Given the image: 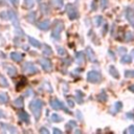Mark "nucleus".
Returning <instances> with one entry per match:
<instances>
[{"instance_id":"f257e3e1","label":"nucleus","mask_w":134,"mask_h":134,"mask_svg":"<svg viewBox=\"0 0 134 134\" xmlns=\"http://www.w3.org/2000/svg\"><path fill=\"white\" fill-rule=\"evenodd\" d=\"M42 107H43V102L41 99H34L30 102L29 104V108L32 111L36 120H39L40 116H41V111H42Z\"/></svg>"},{"instance_id":"f03ea898","label":"nucleus","mask_w":134,"mask_h":134,"mask_svg":"<svg viewBox=\"0 0 134 134\" xmlns=\"http://www.w3.org/2000/svg\"><path fill=\"white\" fill-rule=\"evenodd\" d=\"M65 10H66V13H67V15H68L70 20H74V19H76L79 17V13L76 10V7L73 4H71V3L66 5Z\"/></svg>"},{"instance_id":"7ed1b4c3","label":"nucleus","mask_w":134,"mask_h":134,"mask_svg":"<svg viewBox=\"0 0 134 134\" xmlns=\"http://www.w3.org/2000/svg\"><path fill=\"white\" fill-rule=\"evenodd\" d=\"M6 14H7V19H8L9 21L13 22L14 26H15L17 29L20 28V22H19L18 16H17V14L15 13V10H13V9H8V10L6 12Z\"/></svg>"},{"instance_id":"20e7f679","label":"nucleus","mask_w":134,"mask_h":134,"mask_svg":"<svg viewBox=\"0 0 134 134\" xmlns=\"http://www.w3.org/2000/svg\"><path fill=\"white\" fill-rule=\"evenodd\" d=\"M63 28H64V25H63V22H59V21H57L55 22V24L53 25V27H52V32H51V37L52 38H54V39H59L60 38V34H61V31L63 30Z\"/></svg>"},{"instance_id":"39448f33","label":"nucleus","mask_w":134,"mask_h":134,"mask_svg":"<svg viewBox=\"0 0 134 134\" xmlns=\"http://www.w3.org/2000/svg\"><path fill=\"white\" fill-rule=\"evenodd\" d=\"M87 80L88 82L90 83H99L100 80H102V75L98 71H95V70H92V71H89L88 74H87Z\"/></svg>"},{"instance_id":"423d86ee","label":"nucleus","mask_w":134,"mask_h":134,"mask_svg":"<svg viewBox=\"0 0 134 134\" xmlns=\"http://www.w3.org/2000/svg\"><path fill=\"white\" fill-rule=\"evenodd\" d=\"M22 70L25 72V73H29V74H32V73H38V68L36 67L35 64H32L31 62H26L25 64H23L22 66Z\"/></svg>"},{"instance_id":"0eeeda50","label":"nucleus","mask_w":134,"mask_h":134,"mask_svg":"<svg viewBox=\"0 0 134 134\" xmlns=\"http://www.w3.org/2000/svg\"><path fill=\"white\" fill-rule=\"evenodd\" d=\"M49 105H50V107L52 108V109H54V110H60V109H62V110H64L65 112H67V113H70V111L69 110H67V108L63 105V103L61 102V100H59V99H50V102H49Z\"/></svg>"},{"instance_id":"6e6552de","label":"nucleus","mask_w":134,"mask_h":134,"mask_svg":"<svg viewBox=\"0 0 134 134\" xmlns=\"http://www.w3.org/2000/svg\"><path fill=\"white\" fill-rule=\"evenodd\" d=\"M126 17H127V20L130 22V24L134 27V12L132 8L128 7L126 9Z\"/></svg>"},{"instance_id":"1a4fd4ad","label":"nucleus","mask_w":134,"mask_h":134,"mask_svg":"<svg viewBox=\"0 0 134 134\" xmlns=\"http://www.w3.org/2000/svg\"><path fill=\"white\" fill-rule=\"evenodd\" d=\"M40 64L42 65V68L45 71H50L51 70V63H50V61L48 59H45V58L41 59L40 60Z\"/></svg>"},{"instance_id":"9d476101","label":"nucleus","mask_w":134,"mask_h":134,"mask_svg":"<svg viewBox=\"0 0 134 134\" xmlns=\"http://www.w3.org/2000/svg\"><path fill=\"white\" fill-rule=\"evenodd\" d=\"M10 59L17 63H20L22 60H23V54L19 51H15V52H12L10 53Z\"/></svg>"},{"instance_id":"9b49d317","label":"nucleus","mask_w":134,"mask_h":134,"mask_svg":"<svg viewBox=\"0 0 134 134\" xmlns=\"http://www.w3.org/2000/svg\"><path fill=\"white\" fill-rule=\"evenodd\" d=\"M50 27V22L48 20H44L40 23H38V28L41 30H48Z\"/></svg>"},{"instance_id":"f8f14e48","label":"nucleus","mask_w":134,"mask_h":134,"mask_svg":"<svg viewBox=\"0 0 134 134\" xmlns=\"http://www.w3.org/2000/svg\"><path fill=\"white\" fill-rule=\"evenodd\" d=\"M75 62L79 65H81L85 62V54H84L83 51H79V52L75 53Z\"/></svg>"},{"instance_id":"ddd939ff","label":"nucleus","mask_w":134,"mask_h":134,"mask_svg":"<svg viewBox=\"0 0 134 134\" xmlns=\"http://www.w3.org/2000/svg\"><path fill=\"white\" fill-rule=\"evenodd\" d=\"M18 116H19V118H20V120H22V121H24V122H26V124H28L29 122V115L25 112V111H19L18 112Z\"/></svg>"},{"instance_id":"4468645a","label":"nucleus","mask_w":134,"mask_h":134,"mask_svg":"<svg viewBox=\"0 0 134 134\" xmlns=\"http://www.w3.org/2000/svg\"><path fill=\"white\" fill-rule=\"evenodd\" d=\"M86 53H87L88 59H89L91 62H96V57H95L93 50H92L90 47H87V48H86Z\"/></svg>"},{"instance_id":"2eb2a0df","label":"nucleus","mask_w":134,"mask_h":134,"mask_svg":"<svg viewBox=\"0 0 134 134\" xmlns=\"http://www.w3.org/2000/svg\"><path fill=\"white\" fill-rule=\"evenodd\" d=\"M122 108V104L120 103V102H116L114 105H113V107H112V110H111V113L112 114H116L117 112H119L120 111V109Z\"/></svg>"},{"instance_id":"dca6fc26","label":"nucleus","mask_w":134,"mask_h":134,"mask_svg":"<svg viewBox=\"0 0 134 134\" xmlns=\"http://www.w3.org/2000/svg\"><path fill=\"white\" fill-rule=\"evenodd\" d=\"M0 126H1V128H2V129L6 130V131H8V132H10V133H16V132H17V129H16L15 127L10 126V125H6V124L1 122V124H0Z\"/></svg>"},{"instance_id":"f3484780","label":"nucleus","mask_w":134,"mask_h":134,"mask_svg":"<svg viewBox=\"0 0 134 134\" xmlns=\"http://www.w3.org/2000/svg\"><path fill=\"white\" fill-rule=\"evenodd\" d=\"M6 71H7V73H8L9 76H15L17 74V68L15 66H13V65L6 66Z\"/></svg>"},{"instance_id":"a211bd4d","label":"nucleus","mask_w":134,"mask_h":134,"mask_svg":"<svg viewBox=\"0 0 134 134\" xmlns=\"http://www.w3.org/2000/svg\"><path fill=\"white\" fill-rule=\"evenodd\" d=\"M75 100H76L79 104H83L84 94H83L82 91H80V90H76V91H75Z\"/></svg>"},{"instance_id":"6ab92c4d","label":"nucleus","mask_w":134,"mask_h":134,"mask_svg":"<svg viewBox=\"0 0 134 134\" xmlns=\"http://www.w3.org/2000/svg\"><path fill=\"white\" fill-rule=\"evenodd\" d=\"M42 52H43V54H45V55H50V54H52V49H51V47L48 46L47 44H44V45H43Z\"/></svg>"},{"instance_id":"aec40b11","label":"nucleus","mask_w":134,"mask_h":134,"mask_svg":"<svg viewBox=\"0 0 134 134\" xmlns=\"http://www.w3.org/2000/svg\"><path fill=\"white\" fill-rule=\"evenodd\" d=\"M26 20H27L29 23L34 24V23L36 22V13H35V12H30V13L26 16Z\"/></svg>"},{"instance_id":"412c9836","label":"nucleus","mask_w":134,"mask_h":134,"mask_svg":"<svg viewBox=\"0 0 134 134\" xmlns=\"http://www.w3.org/2000/svg\"><path fill=\"white\" fill-rule=\"evenodd\" d=\"M28 41H29V43H30L34 47H36V48L41 47V43H40L38 40H36L35 38H32V37H28Z\"/></svg>"},{"instance_id":"4be33fe9","label":"nucleus","mask_w":134,"mask_h":134,"mask_svg":"<svg viewBox=\"0 0 134 134\" xmlns=\"http://www.w3.org/2000/svg\"><path fill=\"white\" fill-rule=\"evenodd\" d=\"M109 72H110V74L113 77H115V79H118L119 77V73H118V71L116 70V68L114 66H110L109 67Z\"/></svg>"},{"instance_id":"5701e85b","label":"nucleus","mask_w":134,"mask_h":134,"mask_svg":"<svg viewBox=\"0 0 134 134\" xmlns=\"http://www.w3.org/2000/svg\"><path fill=\"white\" fill-rule=\"evenodd\" d=\"M40 8H41L42 14H44V15H47L50 12V8L48 7V4H46V3H42L41 6H40Z\"/></svg>"},{"instance_id":"b1692460","label":"nucleus","mask_w":134,"mask_h":134,"mask_svg":"<svg viewBox=\"0 0 134 134\" xmlns=\"http://www.w3.org/2000/svg\"><path fill=\"white\" fill-rule=\"evenodd\" d=\"M132 62V55L130 54V55H124L121 59H120V63L121 64H129V63H131Z\"/></svg>"},{"instance_id":"393cba45","label":"nucleus","mask_w":134,"mask_h":134,"mask_svg":"<svg viewBox=\"0 0 134 134\" xmlns=\"http://www.w3.org/2000/svg\"><path fill=\"white\" fill-rule=\"evenodd\" d=\"M50 119H51L52 121H54V122H60V121H62V120H63V117L54 113V114H52V115H51Z\"/></svg>"},{"instance_id":"a878e982","label":"nucleus","mask_w":134,"mask_h":134,"mask_svg":"<svg viewBox=\"0 0 134 134\" xmlns=\"http://www.w3.org/2000/svg\"><path fill=\"white\" fill-rule=\"evenodd\" d=\"M97 99H98L99 102H106V100H107V94H106V92H105V91H102V92L97 95Z\"/></svg>"},{"instance_id":"bb28decb","label":"nucleus","mask_w":134,"mask_h":134,"mask_svg":"<svg viewBox=\"0 0 134 134\" xmlns=\"http://www.w3.org/2000/svg\"><path fill=\"white\" fill-rule=\"evenodd\" d=\"M0 85L2 86V87H8V83H7V81H6V79L3 76V75H1L0 74Z\"/></svg>"},{"instance_id":"cd10ccee","label":"nucleus","mask_w":134,"mask_h":134,"mask_svg":"<svg viewBox=\"0 0 134 134\" xmlns=\"http://www.w3.org/2000/svg\"><path fill=\"white\" fill-rule=\"evenodd\" d=\"M24 5L27 8H32L35 5V1L34 0H24Z\"/></svg>"},{"instance_id":"c85d7f7f","label":"nucleus","mask_w":134,"mask_h":134,"mask_svg":"<svg viewBox=\"0 0 134 134\" xmlns=\"http://www.w3.org/2000/svg\"><path fill=\"white\" fill-rule=\"evenodd\" d=\"M94 22H95V25L96 26H100L102 23H103V17L102 16H96L94 18Z\"/></svg>"},{"instance_id":"c756f323","label":"nucleus","mask_w":134,"mask_h":134,"mask_svg":"<svg viewBox=\"0 0 134 134\" xmlns=\"http://www.w3.org/2000/svg\"><path fill=\"white\" fill-rule=\"evenodd\" d=\"M133 39H134L133 34L130 32V31H128V32L126 34V36H125V41H126V42H130V41H132Z\"/></svg>"},{"instance_id":"7c9ffc66","label":"nucleus","mask_w":134,"mask_h":134,"mask_svg":"<svg viewBox=\"0 0 134 134\" xmlns=\"http://www.w3.org/2000/svg\"><path fill=\"white\" fill-rule=\"evenodd\" d=\"M25 85H26V80H25V79H22V80L18 83V85L16 86V89H17V90H20V89H21L22 87H24Z\"/></svg>"},{"instance_id":"2f4dec72","label":"nucleus","mask_w":134,"mask_h":134,"mask_svg":"<svg viewBox=\"0 0 134 134\" xmlns=\"http://www.w3.org/2000/svg\"><path fill=\"white\" fill-rule=\"evenodd\" d=\"M22 99H23L22 97H18V98H16V99H15V102H14V103H15V105H16L17 107L21 108V107L23 106V100H22Z\"/></svg>"},{"instance_id":"473e14b6","label":"nucleus","mask_w":134,"mask_h":134,"mask_svg":"<svg viewBox=\"0 0 134 134\" xmlns=\"http://www.w3.org/2000/svg\"><path fill=\"white\" fill-rule=\"evenodd\" d=\"M74 127H76V122L74 121V120H70L67 125H66V129L69 131L71 128H74Z\"/></svg>"},{"instance_id":"72a5a7b5","label":"nucleus","mask_w":134,"mask_h":134,"mask_svg":"<svg viewBox=\"0 0 134 134\" xmlns=\"http://www.w3.org/2000/svg\"><path fill=\"white\" fill-rule=\"evenodd\" d=\"M125 76L126 77H134V70H127V71H125Z\"/></svg>"},{"instance_id":"f704fd0d","label":"nucleus","mask_w":134,"mask_h":134,"mask_svg":"<svg viewBox=\"0 0 134 134\" xmlns=\"http://www.w3.org/2000/svg\"><path fill=\"white\" fill-rule=\"evenodd\" d=\"M7 102L6 94H0V104H5Z\"/></svg>"},{"instance_id":"c9c22d12","label":"nucleus","mask_w":134,"mask_h":134,"mask_svg":"<svg viewBox=\"0 0 134 134\" xmlns=\"http://www.w3.org/2000/svg\"><path fill=\"white\" fill-rule=\"evenodd\" d=\"M108 6V0H100V7L105 9Z\"/></svg>"},{"instance_id":"e433bc0d","label":"nucleus","mask_w":134,"mask_h":134,"mask_svg":"<svg viewBox=\"0 0 134 134\" xmlns=\"http://www.w3.org/2000/svg\"><path fill=\"white\" fill-rule=\"evenodd\" d=\"M91 9H92V10L97 9V1H96V0H93V1H92V3H91Z\"/></svg>"},{"instance_id":"4c0bfd02","label":"nucleus","mask_w":134,"mask_h":134,"mask_svg":"<svg viewBox=\"0 0 134 134\" xmlns=\"http://www.w3.org/2000/svg\"><path fill=\"white\" fill-rule=\"evenodd\" d=\"M58 53H59L60 55H64V54L66 53V51H65V49H64L63 47H59V46H58Z\"/></svg>"},{"instance_id":"58836bf2","label":"nucleus","mask_w":134,"mask_h":134,"mask_svg":"<svg viewBox=\"0 0 134 134\" xmlns=\"http://www.w3.org/2000/svg\"><path fill=\"white\" fill-rule=\"evenodd\" d=\"M53 2L55 3V5L58 7H62L63 6V0H53Z\"/></svg>"},{"instance_id":"ea45409f","label":"nucleus","mask_w":134,"mask_h":134,"mask_svg":"<svg viewBox=\"0 0 134 134\" xmlns=\"http://www.w3.org/2000/svg\"><path fill=\"white\" fill-rule=\"evenodd\" d=\"M7 14H6V12H2V13H0V18L2 19V20H6L7 19Z\"/></svg>"},{"instance_id":"a19ab883","label":"nucleus","mask_w":134,"mask_h":134,"mask_svg":"<svg viewBox=\"0 0 134 134\" xmlns=\"http://www.w3.org/2000/svg\"><path fill=\"white\" fill-rule=\"evenodd\" d=\"M127 132H128V133H130V134H134V125L130 126V127H129V129L127 130Z\"/></svg>"},{"instance_id":"79ce46f5","label":"nucleus","mask_w":134,"mask_h":134,"mask_svg":"<svg viewBox=\"0 0 134 134\" xmlns=\"http://www.w3.org/2000/svg\"><path fill=\"white\" fill-rule=\"evenodd\" d=\"M126 51H127V49L125 47H118V53H120V54L122 53L124 54V53H126Z\"/></svg>"},{"instance_id":"37998d69","label":"nucleus","mask_w":134,"mask_h":134,"mask_svg":"<svg viewBox=\"0 0 134 134\" xmlns=\"http://www.w3.org/2000/svg\"><path fill=\"white\" fill-rule=\"evenodd\" d=\"M40 133H44V134H48L49 133V131L46 129V128H41L40 129Z\"/></svg>"},{"instance_id":"c03bdc74","label":"nucleus","mask_w":134,"mask_h":134,"mask_svg":"<svg viewBox=\"0 0 134 134\" xmlns=\"http://www.w3.org/2000/svg\"><path fill=\"white\" fill-rule=\"evenodd\" d=\"M8 1H9L14 6H17V5H18V3H19V0H8Z\"/></svg>"},{"instance_id":"a18cd8bd","label":"nucleus","mask_w":134,"mask_h":134,"mask_svg":"<svg viewBox=\"0 0 134 134\" xmlns=\"http://www.w3.org/2000/svg\"><path fill=\"white\" fill-rule=\"evenodd\" d=\"M67 104H68L70 107H73V106H74V103H73V102H72L70 98H68V99H67Z\"/></svg>"},{"instance_id":"49530a36","label":"nucleus","mask_w":134,"mask_h":134,"mask_svg":"<svg viewBox=\"0 0 134 134\" xmlns=\"http://www.w3.org/2000/svg\"><path fill=\"white\" fill-rule=\"evenodd\" d=\"M126 116H127L128 118H131V119H134V114H133V113H127V114H126Z\"/></svg>"},{"instance_id":"de8ad7c7","label":"nucleus","mask_w":134,"mask_h":134,"mask_svg":"<svg viewBox=\"0 0 134 134\" xmlns=\"http://www.w3.org/2000/svg\"><path fill=\"white\" fill-rule=\"evenodd\" d=\"M53 133H54V134H58V133H59V134H61V133H62V131H61L60 129H57V128H55V129H53Z\"/></svg>"},{"instance_id":"09e8293b","label":"nucleus","mask_w":134,"mask_h":134,"mask_svg":"<svg viewBox=\"0 0 134 134\" xmlns=\"http://www.w3.org/2000/svg\"><path fill=\"white\" fill-rule=\"evenodd\" d=\"M5 117V114H4V112L2 111V110H0V118H4Z\"/></svg>"},{"instance_id":"8fccbe9b","label":"nucleus","mask_w":134,"mask_h":134,"mask_svg":"<svg viewBox=\"0 0 134 134\" xmlns=\"http://www.w3.org/2000/svg\"><path fill=\"white\" fill-rule=\"evenodd\" d=\"M107 29H108V25H107V24H105V27H104V29H103V34H104V35L106 34Z\"/></svg>"},{"instance_id":"3c124183","label":"nucleus","mask_w":134,"mask_h":134,"mask_svg":"<svg viewBox=\"0 0 134 134\" xmlns=\"http://www.w3.org/2000/svg\"><path fill=\"white\" fill-rule=\"evenodd\" d=\"M76 114H77V118H79L80 120H82V114H81V112H80V111H77V112H76Z\"/></svg>"},{"instance_id":"603ef678","label":"nucleus","mask_w":134,"mask_h":134,"mask_svg":"<svg viewBox=\"0 0 134 134\" xmlns=\"http://www.w3.org/2000/svg\"><path fill=\"white\" fill-rule=\"evenodd\" d=\"M6 4V1L5 0H0V6H3Z\"/></svg>"},{"instance_id":"864d4df0","label":"nucleus","mask_w":134,"mask_h":134,"mask_svg":"<svg viewBox=\"0 0 134 134\" xmlns=\"http://www.w3.org/2000/svg\"><path fill=\"white\" fill-rule=\"evenodd\" d=\"M129 90H130V91H132V92H134V84H133V85H131V86L129 87Z\"/></svg>"},{"instance_id":"5fc2aeb1","label":"nucleus","mask_w":134,"mask_h":134,"mask_svg":"<svg viewBox=\"0 0 134 134\" xmlns=\"http://www.w3.org/2000/svg\"><path fill=\"white\" fill-rule=\"evenodd\" d=\"M30 94H31V89H28V90H27V93L25 94V96H28V95H30Z\"/></svg>"},{"instance_id":"6e6d98bb","label":"nucleus","mask_w":134,"mask_h":134,"mask_svg":"<svg viewBox=\"0 0 134 134\" xmlns=\"http://www.w3.org/2000/svg\"><path fill=\"white\" fill-rule=\"evenodd\" d=\"M131 55H132V57H134V49L131 51Z\"/></svg>"},{"instance_id":"4d7b16f0","label":"nucleus","mask_w":134,"mask_h":134,"mask_svg":"<svg viewBox=\"0 0 134 134\" xmlns=\"http://www.w3.org/2000/svg\"><path fill=\"white\" fill-rule=\"evenodd\" d=\"M37 1H41V0H37Z\"/></svg>"}]
</instances>
